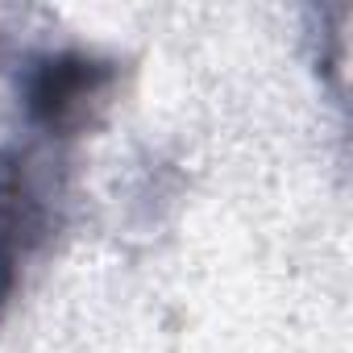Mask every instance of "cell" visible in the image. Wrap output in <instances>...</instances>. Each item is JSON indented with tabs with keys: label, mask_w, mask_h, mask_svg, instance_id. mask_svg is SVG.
<instances>
[{
	"label": "cell",
	"mask_w": 353,
	"mask_h": 353,
	"mask_svg": "<svg viewBox=\"0 0 353 353\" xmlns=\"http://www.w3.org/2000/svg\"><path fill=\"white\" fill-rule=\"evenodd\" d=\"M112 79V63H100L92 54H42L30 63L21 83L26 121L42 137H75L108 104Z\"/></svg>",
	"instance_id": "cell-1"
},
{
	"label": "cell",
	"mask_w": 353,
	"mask_h": 353,
	"mask_svg": "<svg viewBox=\"0 0 353 353\" xmlns=\"http://www.w3.org/2000/svg\"><path fill=\"white\" fill-rule=\"evenodd\" d=\"M46 225H50V212L34 183L30 158L0 150V320L13 303L21 262L46 237Z\"/></svg>",
	"instance_id": "cell-2"
}]
</instances>
